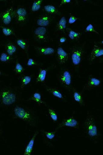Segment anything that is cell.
I'll list each match as a JSON object with an SVG mask.
<instances>
[{
  "instance_id": "1",
  "label": "cell",
  "mask_w": 103,
  "mask_h": 155,
  "mask_svg": "<svg viewBox=\"0 0 103 155\" xmlns=\"http://www.w3.org/2000/svg\"><path fill=\"white\" fill-rule=\"evenodd\" d=\"M83 128L89 138L95 141L100 136V133L93 116L88 114L83 124Z\"/></svg>"
},
{
  "instance_id": "2",
  "label": "cell",
  "mask_w": 103,
  "mask_h": 155,
  "mask_svg": "<svg viewBox=\"0 0 103 155\" xmlns=\"http://www.w3.org/2000/svg\"><path fill=\"white\" fill-rule=\"evenodd\" d=\"M14 113L17 117L30 124L34 125L35 124V119L28 112L26 111L23 108L18 107L14 109Z\"/></svg>"
},
{
  "instance_id": "3",
  "label": "cell",
  "mask_w": 103,
  "mask_h": 155,
  "mask_svg": "<svg viewBox=\"0 0 103 155\" xmlns=\"http://www.w3.org/2000/svg\"><path fill=\"white\" fill-rule=\"evenodd\" d=\"M1 97L2 102L5 105L12 104L16 101L15 94L8 90H4L1 92Z\"/></svg>"
},
{
  "instance_id": "4",
  "label": "cell",
  "mask_w": 103,
  "mask_h": 155,
  "mask_svg": "<svg viewBox=\"0 0 103 155\" xmlns=\"http://www.w3.org/2000/svg\"><path fill=\"white\" fill-rule=\"evenodd\" d=\"M85 54L83 48L81 47L74 48L72 52V59L73 63L75 65H78L80 63Z\"/></svg>"
},
{
  "instance_id": "5",
  "label": "cell",
  "mask_w": 103,
  "mask_h": 155,
  "mask_svg": "<svg viewBox=\"0 0 103 155\" xmlns=\"http://www.w3.org/2000/svg\"><path fill=\"white\" fill-rule=\"evenodd\" d=\"M72 127L76 129H79V124L73 117H71L63 120L61 123L56 129V130H58L61 127Z\"/></svg>"
},
{
  "instance_id": "6",
  "label": "cell",
  "mask_w": 103,
  "mask_h": 155,
  "mask_svg": "<svg viewBox=\"0 0 103 155\" xmlns=\"http://www.w3.org/2000/svg\"><path fill=\"white\" fill-rule=\"evenodd\" d=\"M101 81L99 79L91 76L89 78L88 81L84 86L83 88L87 90H90L99 86Z\"/></svg>"
},
{
  "instance_id": "7",
  "label": "cell",
  "mask_w": 103,
  "mask_h": 155,
  "mask_svg": "<svg viewBox=\"0 0 103 155\" xmlns=\"http://www.w3.org/2000/svg\"><path fill=\"white\" fill-rule=\"evenodd\" d=\"M102 55H103V49L99 47L95 42L92 53L90 55L89 61H93L96 58Z\"/></svg>"
},
{
  "instance_id": "8",
  "label": "cell",
  "mask_w": 103,
  "mask_h": 155,
  "mask_svg": "<svg viewBox=\"0 0 103 155\" xmlns=\"http://www.w3.org/2000/svg\"><path fill=\"white\" fill-rule=\"evenodd\" d=\"M61 81L64 86L68 88L70 87L71 83V76L68 72H64L61 78Z\"/></svg>"
},
{
  "instance_id": "9",
  "label": "cell",
  "mask_w": 103,
  "mask_h": 155,
  "mask_svg": "<svg viewBox=\"0 0 103 155\" xmlns=\"http://www.w3.org/2000/svg\"><path fill=\"white\" fill-rule=\"evenodd\" d=\"M52 18L48 15H44L40 17L37 21V24L41 27H46L52 22Z\"/></svg>"
},
{
  "instance_id": "10",
  "label": "cell",
  "mask_w": 103,
  "mask_h": 155,
  "mask_svg": "<svg viewBox=\"0 0 103 155\" xmlns=\"http://www.w3.org/2000/svg\"><path fill=\"white\" fill-rule=\"evenodd\" d=\"M12 12V9H8L2 14V16L1 17L4 24L7 25L10 23L13 14Z\"/></svg>"
},
{
  "instance_id": "11",
  "label": "cell",
  "mask_w": 103,
  "mask_h": 155,
  "mask_svg": "<svg viewBox=\"0 0 103 155\" xmlns=\"http://www.w3.org/2000/svg\"><path fill=\"white\" fill-rule=\"evenodd\" d=\"M57 54L60 63L64 64L68 59V54L62 48H59L57 49Z\"/></svg>"
},
{
  "instance_id": "12",
  "label": "cell",
  "mask_w": 103,
  "mask_h": 155,
  "mask_svg": "<svg viewBox=\"0 0 103 155\" xmlns=\"http://www.w3.org/2000/svg\"><path fill=\"white\" fill-rule=\"evenodd\" d=\"M38 134V131H37L34 134V136L29 142V143L27 146L24 153V155H30L33 151V147L34 143V141L37 135Z\"/></svg>"
},
{
  "instance_id": "13",
  "label": "cell",
  "mask_w": 103,
  "mask_h": 155,
  "mask_svg": "<svg viewBox=\"0 0 103 155\" xmlns=\"http://www.w3.org/2000/svg\"><path fill=\"white\" fill-rule=\"evenodd\" d=\"M34 33L37 37L40 39L43 40L46 35L47 29L43 27H38L35 30Z\"/></svg>"
},
{
  "instance_id": "14",
  "label": "cell",
  "mask_w": 103,
  "mask_h": 155,
  "mask_svg": "<svg viewBox=\"0 0 103 155\" xmlns=\"http://www.w3.org/2000/svg\"><path fill=\"white\" fill-rule=\"evenodd\" d=\"M44 9L45 11L48 13L56 15H60V12L56 9L54 6L51 5H47L45 6Z\"/></svg>"
},
{
  "instance_id": "15",
  "label": "cell",
  "mask_w": 103,
  "mask_h": 155,
  "mask_svg": "<svg viewBox=\"0 0 103 155\" xmlns=\"http://www.w3.org/2000/svg\"><path fill=\"white\" fill-rule=\"evenodd\" d=\"M74 97L75 101L79 103L81 106L85 105V102L82 94L75 90L74 92Z\"/></svg>"
},
{
  "instance_id": "16",
  "label": "cell",
  "mask_w": 103,
  "mask_h": 155,
  "mask_svg": "<svg viewBox=\"0 0 103 155\" xmlns=\"http://www.w3.org/2000/svg\"><path fill=\"white\" fill-rule=\"evenodd\" d=\"M47 90L48 92L57 97L60 99L63 98L62 94L58 90L53 88L48 87L47 88Z\"/></svg>"
},
{
  "instance_id": "17",
  "label": "cell",
  "mask_w": 103,
  "mask_h": 155,
  "mask_svg": "<svg viewBox=\"0 0 103 155\" xmlns=\"http://www.w3.org/2000/svg\"><path fill=\"white\" fill-rule=\"evenodd\" d=\"M37 50L40 53L43 55H49L53 53L54 52V50L53 49L51 48H37Z\"/></svg>"
},
{
  "instance_id": "18",
  "label": "cell",
  "mask_w": 103,
  "mask_h": 155,
  "mask_svg": "<svg viewBox=\"0 0 103 155\" xmlns=\"http://www.w3.org/2000/svg\"><path fill=\"white\" fill-rule=\"evenodd\" d=\"M66 21L65 17H63L57 24V27L60 30L63 31L66 28Z\"/></svg>"
},
{
  "instance_id": "19",
  "label": "cell",
  "mask_w": 103,
  "mask_h": 155,
  "mask_svg": "<svg viewBox=\"0 0 103 155\" xmlns=\"http://www.w3.org/2000/svg\"><path fill=\"white\" fill-rule=\"evenodd\" d=\"M17 13L18 16L19 20L21 21L24 19V17L27 14V12L24 8H20L17 11Z\"/></svg>"
},
{
  "instance_id": "20",
  "label": "cell",
  "mask_w": 103,
  "mask_h": 155,
  "mask_svg": "<svg viewBox=\"0 0 103 155\" xmlns=\"http://www.w3.org/2000/svg\"><path fill=\"white\" fill-rule=\"evenodd\" d=\"M47 74V71L45 70L41 71L37 79V82H41L43 81L46 78Z\"/></svg>"
},
{
  "instance_id": "21",
  "label": "cell",
  "mask_w": 103,
  "mask_h": 155,
  "mask_svg": "<svg viewBox=\"0 0 103 155\" xmlns=\"http://www.w3.org/2000/svg\"><path fill=\"white\" fill-rule=\"evenodd\" d=\"M42 1H37L35 2L32 6L31 9L34 12L37 11L40 9Z\"/></svg>"
},
{
  "instance_id": "22",
  "label": "cell",
  "mask_w": 103,
  "mask_h": 155,
  "mask_svg": "<svg viewBox=\"0 0 103 155\" xmlns=\"http://www.w3.org/2000/svg\"><path fill=\"white\" fill-rule=\"evenodd\" d=\"M16 49V48L14 45L11 44L8 45L7 47V51L10 55H12L15 52Z\"/></svg>"
},
{
  "instance_id": "23",
  "label": "cell",
  "mask_w": 103,
  "mask_h": 155,
  "mask_svg": "<svg viewBox=\"0 0 103 155\" xmlns=\"http://www.w3.org/2000/svg\"><path fill=\"white\" fill-rule=\"evenodd\" d=\"M31 78L29 76H25L22 80L21 88H23L24 86L28 84L31 81Z\"/></svg>"
},
{
  "instance_id": "24",
  "label": "cell",
  "mask_w": 103,
  "mask_h": 155,
  "mask_svg": "<svg viewBox=\"0 0 103 155\" xmlns=\"http://www.w3.org/2000/svg\"><path fill=\"white\" fill-rule=\"evenodd\" d=\"M31 100L39 103H43L41 99V95L38 93H35L31 98Z\"/></svg>"
},
{
  "instance_id": "25",
  "label": "cell",
  "mask_w": 103,
  "mask_h": 155,
  "mask_svg": "<svg viewBox=\"0 0 103 155\" xmlns=\"http://www.w3.org/2000/svg\"><path fill=\"white\" fill-rule=\"evenodd\" d=\"M48 111L51 118L54 121H56L57 120V116L54 110L53 109H49Z\"/></svg>"
},
{
  "instance_id": "26",
  "label": "cell",
  "mask_w": 103,
  "mask_h": 155,
  "mask_svg": "<svg viewBox=\"0 0 103 155\" xmlns=\"http://www.w3.org/2000/svg\"><path fill=\"white\" fill-rule=\"evenodd\" d=\"M56 131L53 132H43V133L46 134L47 137L49 139L52 140L55 137V134Z\"/></svg>"
},
{
  "instance_id": "27",
  "label": "cell",
  "mask_w": 103,
  "mask_h": 155,
  "mask_svg": "<svg viewBox=\"0 0 103 155\" xmlns=\"http://www.w3.org/2000/svg\"><path fill=\"white\" fill-rule=\"evenodd\" d=\"M15 70L17 73L20 74L22 73L23 70V68L20 64L17 63L16 66Z\"/></svg>"
},
{
  "instance_id": "28",
  "label": "cell",
  "mask_w": 103,
  "mask_h": 155,
  "mask_svg": "<svg viewBox=\"0 0 103 155\" xmlns=\"http://www.w3.org/2000/svg\"><path fill=\"white\" fill-rule=\"evenodd\" d=\"M17 43L18 46L22 49H24L26 48V44L25 42L21 40H19L17 41Z\"/></svg>"
},
{
  "instance_id": "29",
  "label": "cell",
  "mask_w": 103,
  "mask_h": 155,
  "mask_svg": "<svg viewBox=\"0 0 103 155\" xmlns=\"http://www.w3.org/2000/svg\"><path fill=\"white\" fill-rule=\"evenodd\" d=\"M86 30L87 31H92L94 32L95 33L98 34L97 31H96L94 29L93 26L92 24H89L86 28Z\"/></svg>"
},
{
  "instance_id": "30",
  "label": "cell",
  "mask_w": 103,
  "mask_h": 155,
  "mask_svg": "<svg viewBox=\"0 0 103 155\" xmlns=\"http://www.w3.org/2000/svg\"><path fill=\"white\" fill-rule=\"evenodd\" d=\"M8 57L7 54L3 53L2 54L1 57V61L2 62L6 61L8 60Z\"/></svg>"
},
{
  "instance_id": "31",
  "label": "cell",
  "mask_w": 103,
  "mask_h": 155,
  "mask_svg": "<svg viewBox=\"0 0 103 155\" xmlns=\"http://www.w3.org/2000/svg\"><path fill=\"white\" fill-rule=\"evenodd\" d=\"M69 34H71L73 35L75 38V39L76 38V40L79 39V38L81 35L80 34L78 33H76V32L73 31H69Z\"/></svg>"
},
{
  "instance_id": "32",
  "label": "cell",
  "mask_w": 103,
  "mask_h": 155,
  "mask_svg": "<svg viewBox=\"0 0 103 155\" xmlns=\"http://www.w3.org/2000/svg\"><path fill=\"white\" fill-rule=\"evenodd\" d=\"M3 31L4 34L6 35H10L11 34V31L8 28H4L3 29Z\"/></svg>"
},
{
  "instance_id": "33",
  "label": "cell",
  "mask_w": 103,
  "mask_h": 155,
  "mask_svg": "<svg viewBox=\"0 0 103 155\" xmlns=\"http://www.w3.org/2000/svg\"><path fill=\"white\" fill-rule=\"evenodd\" d=\"M77 19L78 18L76 17L73 16H71L69 19V23L70 24L73 23L77 20Z\"/></svg>"
},
{
  "instance_id": "34",
  "label": "cell",
  "mask_w": 103,
  "mask_h": 155,
  "mask_svg": "<svg viewBox=\"0 0 103 155\" xmlns=\"http://www.w3.org/2000/svg\"><path fill=\"white\" fill-rule=\"evenodd\" d=\"M35 62H34V60L31 59H30L27 63V65L29 66H31L34 65V64H35Z\"/></svg>"
},
{
  "instance_id": "35",
  "label": "cell",
  "mask_w": 103,
  "mask_h": 155,
  "mask_svg": "<svg viewBox=\"0 0 103 155\" xmlns=\"http://www.w3.org/2000/svg\"><path fill=\"white\" fill-rule=\"evenodd\" d=\"M70 2V0H63L62 1L60 5H62V4L64 3H69Z\"/></svg>"
},
{
  "instance_id": "36",
  "label": "cell",
  "mask_w": 103,
  "mask_h": 155,
  "mask_svg": "<svg viewBox=\"0 0 103 155\" xmlns=\"http://www.w3.org/2000/svg\"><path fill=\"white\" fill-rule=\"evenodd\" d=\"M66 38H61L60 40V42L61 43H63L65 42L66 41Z\"/></svg>"
},
{
  "instance_id": "37",
  "label": "cell",
  "mask_w": 103,
  "mask_h": 155,
  "mask_svg": "<svg viewBox=\"0 0 103 155\" xmlns=\"http://www.w3.org/2000/svg\"><path fill=\"white\" fill-rule=\"evenodd\" d=\"M101 43L102 44H103V41L101 42Z\"/></svg>"
},
{
  "instance_id": "38",
  "label": "cell",
  "mask_w": 103,
  "mask_h": 155,
  "mask_svg": "<svg viewBox=\"0 0 103 155\" xmlns=\"http://www.w3.org/2000/svg\"><path fill=\"white\" fill-rule=\"evenodd\" d=\"M102 61H103V59H102Z\"/></svg>"
}]
</instances>
